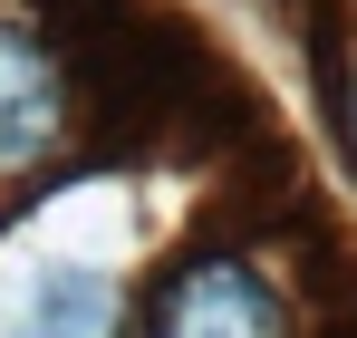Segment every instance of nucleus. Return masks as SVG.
Returning a JSON list of instances; mask_svg holds the SVG:
<instances>
[{
  "label": "nucleus",
  "mask_w": 357,
  "mask_h": 338,
  "mask_svg": "<svg viewBox=\"0 0 357 338\" xmlns=\"http://www.w3.org/2000/svg\"><path fill=\"white\" fill-rule=\"evenodd\" d=\"M116 319V290L97 281V271H49V281L29 290V309H20V338H107Z\"/></svg>",
  "instance_id": "nucleus-3"
},
{
  "label": "nucleus",
  "mask_w": 357,
  "mask_h": 338,
  "mask_svg": "<svg viewBox=\"0 0 357 338\" xmlns=\"http://www.w3.org/2000/svg\"><path fill=\"white\" fill-rule=\"evenodd\" d=\"M155 338H280V300L251 281V261H183L155 290Z\"/></svg>",
  "instance_id": "nucleus-1"
},
{
  "label": "nucleus",
  "mask_w": 357,
  "mask_h": 338,
  "mask_svg": "<svg viewBox=\"0 0 357 338\" xmlns=\"http://www.w3.org/2000/svg\"><path fill=\"white\" fill-rule=\"evenodd\" d=\"M338 107H348V145H357V58L338 68Z\"/></svg>",
  "instance_id": "nucleus-4"
},
{
  "label": "nucleus",
  "mask_w": 357,
  "mask_h": 338,
  "mask_svg": "<svg viewBox=\"0 0 357 338\" xmlns=\"http://www.w3.org/2000/svg\"><path fill=\"white\" fill-rule=\"evenodd\" d=\"M68 135V78L20 29H0V174H29Z\"/></svg>",
  "instance_id": "nucleus-2"
}]
</instances>
